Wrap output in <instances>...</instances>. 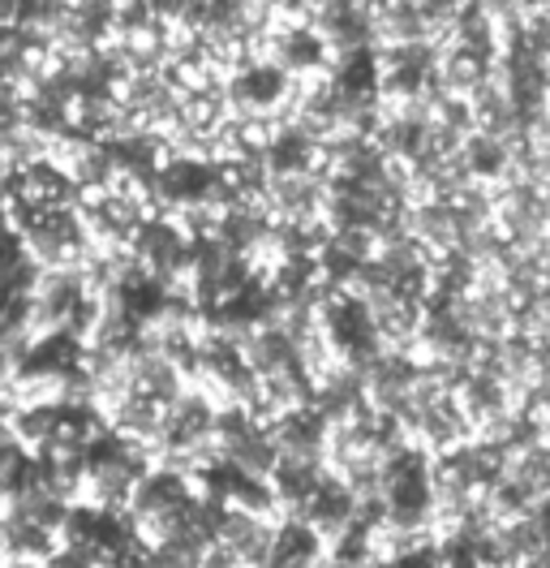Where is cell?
I'll use <instances>...</instances> for the list:
<instances>
[{"mask_svg":"<svg viewBox=\"0 0 550 568\" xmlns=\"http://www.w3.org/2000/svg\"><path fill=\"white\" fill-rule=\"evenodd\" d=\"M357 504H361V496L353 491V483L327 465V474H323V483L314 487V496L306 499L302 517L314 521V530L323 534L327 547H332V538H340V534L357 521Z\"/></svg>","mask_w":550,"mask_h":568,"instance_id":"6da1fadb","label":"cell"},{"mask_svg":"<svg viewBox=\"0 0 550 568\" xmlns=\"http://www.w3.org/2000/svg\"><path fill=\"white\" fill-rule=\"evenodd\" d=\"M327 560V538L314 530V521H306L302 513H288L275 521L272 534V560L275 568H306Z\"/></svg>","mask_w":550,"mask_h":568,"instance_id":"7a4b0ae2","label":"cell"},{"mask_svg":"<svg viewBox=\"0 0 550 568\" xmlns=\"http://www.w3.org/2000/svg\"><path fill=\"white\" fill-rule=\"evenodd\" d=\"M18 13H22V0H0V27H18Z\"/></svg>","mask_w":550,"mask_h":568,"instance_id":"3957f363","label":"cell"}]
</instances>
